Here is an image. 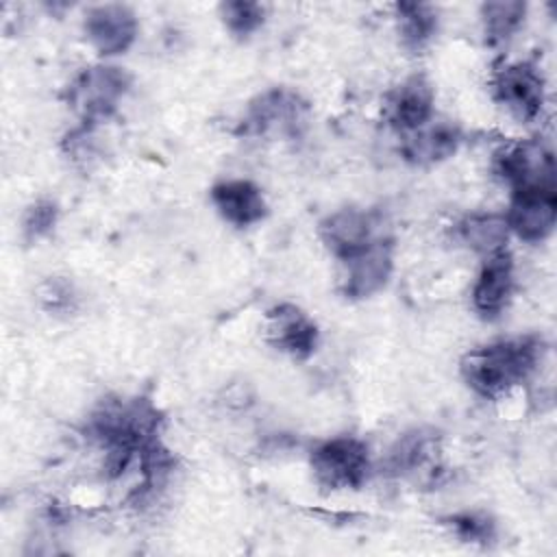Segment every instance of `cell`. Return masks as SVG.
<instances>
[{
	"mask_svg": "<svg viewBox=\"0 0 557 557\" xmlns=\"http://www.w3.org/2000/svg\"><path fill=\"white\" fill-rule=\"evenodd\" d=\"M527 17V4L516 0H500V2H485L481 7L483 33L490 44H505L509 41Z\"/></svg>",
	"mask_w": 557,
	"mask_h": 557,
	"instance_id": "cell-18",
	"label": "cell"
},
{
	"mask_svg": "<svg viewBox=\"0 0 557 557\" xmlns=\"http://www.w3.org/2000/svg\"><path fill=\"white\" fill-rule=\"evenodd\" d=\"M392 270H394L392 244L376 239L344 261L342 289L348 298H370L387 285Z\"/></svg>",
	"mask_w": 557,
	"mask_h": 557,
	"instance_id": "cell-9",
	"label": "cell"
},
{
	"mask_svg": "<svg viewBox=\"0 0 557 557\" xmlns=\"http://www.w3.org/2000/svg\"><path fill=\"white\" fill-rule=\"evenodd\" d=\"M309 461L315 481L329 490L359 487L370 472V453L366 442L350 435L320 442L311 450Z\"/></svg>",
	"mask_w": 557,
	"mask_h": 557,
	"instance_id": "cell-2",
	"label": "cell"
},
{
	"mask_svg": "<svg viewBox=\"0 0 557 557\" xmlns=\"http://www.w3.org/2000/svg\"><path fill=\"white\" fill-rule=\"evenodd\" d=\"M220 15L233 35L248 37L261 28L265 20V7L259 2H226L220 7Z\"/></svg>",
	"mask_w": 557,
	"mask_h": 557,
	"instance_id": "cell-19",
	"label": "cell"
},
{
	"mask_svg": "<svg viewBox=\"0 0 557 557\" xmlns=\"http://www.w3.org/2000/svg\"><path fill=\"white\" fill-rule=\"evenodd\" d=\"M376 215L372 211L346 207L333 211L320 222V237L339 261H346L372 242L381 239L376 235Z\"/></svg>",
	"mask_w": 557,
	"mask_h": 557,
	"instance_id": "cell-8",
	"label": "cell"
},
{
	"mask_svg": "<svg viewBox=\"0 0 557 557\" xmlns=\"http://www.w3.org/2000/svg\"><path fill=\"white\" fill-rule=\"evenodd\" d=\"M433 87L424 76H409L387 94L385 120L403 135L413 133L433 120Z\"/></svg>",
	"mask_w": 557,
	"mask_h": 557,
	"instance_id": "cell-11",
	"label": "cell"
},
{
	"mask_svg": "<svg viewBox=\"0 0 557 557\" xmlns=\"http://www.w3.org/2000/svg\"><path fill=\"white\" fill-rule=\"evenodd\" d=\"M268 339L278 350L305 359L318 346V326L298 307L278 305L268 315Z\"/></svg>",
	"mask_w": 557,
	"mask_h": 557,
	"instance_id": "cell-13",
	"label": "cell"
},
{
	"mask_svg": "<svg viewBox=\"0 0 557 557\" xmlns=\"http://www.w3.org/2000/svg\"><path fill=\"white\" fill-rule=\"evenodd\" d=\"M131 87V76L117 65H94L76 76L70 87V104L85 117L98 122L109 117Z\"/></svg>",
	"mask_w": 557,
	"mask_h": 557,
	"instance_id": "cell-4",
	"label": "cell"
},
{
	"mask_svg": "<svg viewBox=\"0 0 557 557\" xmlns=\"http://www.w3.org/2000/svg\"><path fill=\"white\" fill-rule=\"evenodd\" d=\"M431 442L422 433H409L396 442L389 453V468L396 472H409L420 468L429 457Z\"/></svg>",
	"mask_w": 557,
	"mask_h": 557,
	"instance_id": "cell-20",
	"label": "cell"
},
{
	"mask_svg": "<svg viewBox=\"0 0 557 557\" xmlns=\"http://www.w3.org/2000/svg\"><path fill=\"white\" fill-rule=\"evenodd\" d=\"M209 196L222 220L239 228L261 222L268 213V205L261 189L246 178L220 181L211 187Z\"/></svg>",
	"mask_w": 557,
	"mask_h": 557,
	"instance_id": "cell-12",
	"label": "cell"
},
{
	"mask_svg": "<svg viewBox=\"0 0 557 557\" xmlns=\"http://www.w3.org/2000/svg\"><path fill=\"white\" fill-rule=\"evenodd\" d=\"M494 98L520 122H533L542 115L546 102L544 78L540 70L527 61L505 63L492 78Z\"/></svg>",
	"mask_w": 557,
	"mask_h": 557,
	"instance_id": "cell-5",
	"label": "cell"
},
{
	"mask_svg": "<svg viewBox=\"0 0 557 557\" xmlns=\"http://www.w3.org/2000/svg\"><path fill=\"white\" fill-rule=\"evenodd\" d=\"M509 235L511 231L505 220V213H470L461 218L455 226V237L472 252L485 257L507 250Z\"/></svg>",
	"mask_w": 557,
	"mask_h": 557,
	"instance_id": "cell-16",
	"label": "cell"
},
{
	"mask_svg": "<svg viewBox=\"0 0 557 557\" xmlns=\"http://www.w3.org/2000/svg\"><path fill=\"white\" fill-rule=\"evenodd\" d=\"M494 170L511 191L555 189V157L540 139L505 146L494 154Z\"/></svg>",
	"mask_w": 557,
	"mask_h": 557,
	"instance_id": "cell-3",
	"label": "cell"
},
{
	"mask_svg": "<svg viewBox=\"0 0 557 557\" xmlns=\"http://www.w3.org/2000/svg\"><path fill=\"white\" fill-rule=\"evenodd\" d=\"M535 337H509L470 350L461 361L466 383L485 398H500L524 383L540 361Z\"/></svg>",
	"mask_w": 557,
	"mask_h": 557,
	"instance_id": "cell-1",
	"label": "cell"
},
{
	"mask_svg": "<svg viewBox=\"0 0 557 557\" xmlns=\"http://www.w3.org/2000/svg\"><path fill=\"white\" fill-rule=\"evenodd\" d=\"M54 222H57V205L50 200H39L26 209L22 228L28 239H39L52 231Z\"/></svg>",
	"mask_w": 557,
	"mask_h": 557,
	"instance_id": "cell-21",
	"label": "cell"
},
{
	"mask_svg": "<svg viewBox=\"0 0 557 557\" xmlns=\"http://www.w3.org/2000/svg\"><path fill=\"white\" fill-rule=\"evenodd\" d=\"M555 218H557L555 189L511 191L509 209L505 211V220L509 224L511 235L529 244L544 242L555 228Z\"/></svg>",
	"mask_w": 557,
	"mask_h": 557,
	"instance_id": "cell-7",
	"label": "cell"
},
{
	"mask_svg": "<svg viewBox=\"0 0 557 557\" xmlns=\"http://www.w3.org/2000/svg\"><path fill=\"white\" fill-rule=\"evenodd\" d=\"M516 287V274H513V259L507 250L494 252L485 257L474 283H472V307L481 318H496L500 315Z\"/></svg>",
	"mask_w": 557,
	"mask_h": 557,
	"instance_id": "cell-10",
	"label": "cell"
},
{
	"mask_svg": "<svg viewBox=\"0 0 557 557\" xmlns=\"http://www.w3.org/2000/svg\"><path fill=\"white\" fill-rule=\"evenodd\" d=\"M400 41L409 50H422L437 33V11L431 4H396Z\"/></svg>",
	"mask_w": 557,
	"mask_h": 557,
	"instance_id": "cell-17",
	"label": "cell"
},
{
	"mask_svg": "<svg viewBox=\"0 0 557 557\" xmlns=\"http://www.w3.org/2000/svg\"><path fill=\"white\" fill-rule=\"evenodd\" d=\"M453 527L466 542H487L492 537V522L481 513H461L453 518Z\"/></svg>",
	"mask_w": 557,
	"mask_h": 557,
	"instance_id": "cell-22",
	"label": "cell"
},
{
	"mask_svg": "<svg viewBox=\"0 0 557 557\" xmlns=\"http://www.w3.org/2000/svg\"><path fill=\"white\" fill-rule=\"evenodd\" d=\"M302 120V104L298 96L285 89H272L259 96L248 111L246 124L255 133L265 131H296V124Z\"/></svg>",
	"mask_w": 557,
	"mask_h": 557,
	"instance_id": "cell-15",
	"label": "cell"
},
{
	"mask_svg": "<svg viewBox=\"0 0 557 557\" xmlns=\"http://www.w3.org/2000/svg\"><path fill=\"white\" fill-rule=\"evenodd\" d=\"M461 144V133L450 122H426L422 128L405 135L403 152L409 161L418 165L440 163L457 152Z\"/></svg>",
	"mask_w": 557,
	"mask_h": 557,
	"instance_id": "cell-14",
	"label": "cell"
},
{
	"mask_svg": "<svg viewBox=\"0 0 557 557\" xmlns=\"http://www.w3.org/2000/svg\"><path fill=\"white\" fill-rule=\"evenodd\" d=\"M137 17L126 4H98L87 9L83 33L100 57L124 54L137 37Z\"/></svg>",
	"mask_w": 557,
	"mask_h": 557,
	"instance_id": "cell-6",
	"label": "cell"
}]
</instances>
